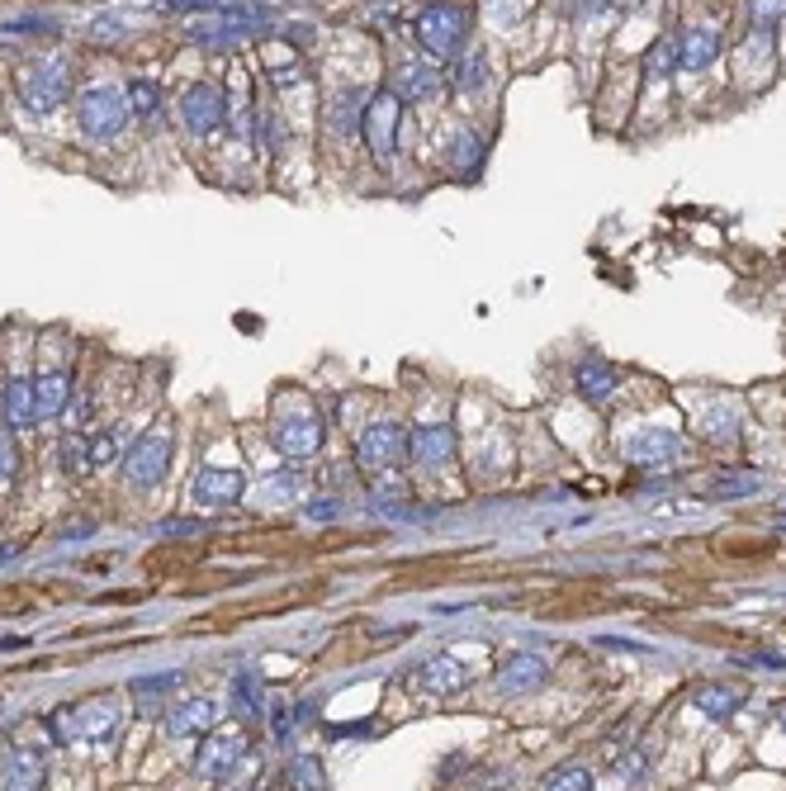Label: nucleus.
<instances>
[{"mask_svg":"<svg viewBox=\"0 0 786 791\" xmlns=\"http://www.w3.org/2000/svg\"><path fill=\"white\" fill-rule=\"evenodd\" d=\"M199 555H209V540L204 545H161L143 559L147 578H185L199 564Z\"/></svg>","mask_w":786,"mask_h":791,"instance_id":"nucleus-2","label":"nucleus"},{"mask_svg":"<svg viewBox=\"0 0 786 791\" xmlns=\"http://www.w3.org/2000/svg\"><path fill=\"white\" fill-rule=\"evenodd\" d=\"M256 578V569H223V574H199V578H180V597H195L204 593V588H237V583H251Z\"/></svg>","mask_w":786,"mask_h":791,"instance_id":"nucleus-3","label":"nucleus"},{"mask_svg":"<svg viewBox=\"0 0 786 791\" xmlns=\"http://www.w3.org/2000/svg\"><path fill=\"white\" fill-rule=\"evenodd\" d=\"M715 550H725V555H739V559H763V555H777V540L768 536H720L715 540Z\"/></svg>","mask_w":786,"mask_h":791,"instance_id":"nucleus-4","label":"nucleus"},{"mask_svg":"<svg viewBox=\"0 0 786 791\" xmlns=\"http://www.w3.org/2000/svg\"><path fill=\"white\" fill-rule=\"evenodd\" d=\"M327 597V578H313V583H299L289 588V597H270V602H233V607H218V612H204L195 621H185V635H223V630L242 626V621H261V616H285L299 612L308 602H322Z\"/></svg>","mask_w":786,"mask_h":791,"instance_id":"nucleus-1","label":"nucleus"},{"mask_svg":"<svg viewBox=\"0 0 786 791\" xmlns=\"http://www.w3.org/2000/svg\"><path fill=\"white\" fill-rule=\"evenodd\" d=\"M34 607V588H0V616H10V612H29Z\"/></svg>","mask_w":786,"mask_h":791,"instance_id":"nucleus-5","label":"nucleus"}]
</instances>
